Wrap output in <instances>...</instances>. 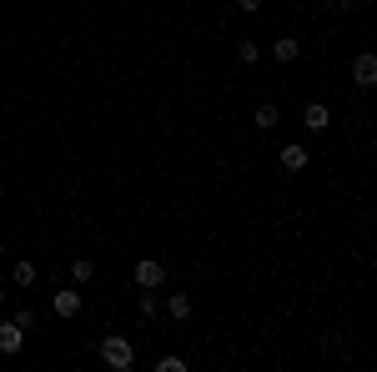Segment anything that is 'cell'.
Instances as JSON below:
<instances>
[{"label":"cell","mask_w":377,"mask_h":372,"mask_svg":"<svg viewBox=\"0 0 377 372\" xmlns=\"http://www.w3.org/2000/svg\"><path fill=\"white\" fill-rule=\"evenodd\" d=\"M50 312H56V317H81V292L76 287H61L56 297H50Z\"/></svg>","instance_id":"3957f363"},{"label":"cell","mask_w":377,"mask_h":372,"mask_svg":"<svg viewBox=\"0 0 377 372\" xmlns=\"http://www.w3.org/2000/svg\"><path fill=\"white\" fill-rule=\"evenodd\" d=\"M297 56H302V40H297V35H277V40H272V61H277V66H292Z\"/></svg>","instance_id":"277c9868"},{"label":"cell","mask_w":377,"mask_h":372,"mask_svg":"<svg viewBox=\"0 0 377 372\" xmlns=\"http://www.w3.org/2000/svg\"><path fill=\"white\" fill-rule=\"evenodd\" d=\"M237 61H242V66H257V61H261V45H257V40H242V45H237Z\"/></svg>","instance_id":"4fadbf2b"},{"label":"cell","mask_w":377,"mask_h":372,"mask_svg":"<svg viewBox=\"0 0 377 372\" xmlns=\"http://www.w3.org/2000/svg\"><path fill=\"white\" fill-rule=\"evenodd\" d=\"M327 6H332V11H347V6H352V0H327Z\"/></svg>","instance_id":"d6986e66"},{"label":"cell","mask_w":377,"mask_h":372,"mask_svg":"<svg viewBox=\"0 0 377 372\" xmlns=\"http://www.w3.org/2000/svg\"><path fill=\"white\" fill-rule=\"evenodd\" d=\"M101 362H106V367H116V372H126V367L136 362L131 337H106V342H101Z\"/></svg>","instance_id":"6da1fadb"},{"label":"cell","mask_w":377,"mask_h":372,"mask_svg":"<svg viewBox=\"0 0 377 372\" xmlns=\"http://www.w3.org/2000/svg\"><path fill=\"white\" fill-rule=\"evenodd\" d=\"M181 367H186V357H161L156 362V372H181Z\"/></svg>","instance_id":"e0dca14e"},{"label":"cell","mask_w":377,"mask_h":372,"mask_svg":"<svg viewBox=\"0 0 377 372\" xmlns=\"http://www.w3.org/2000/svg\"><path fill=\"white\" fill-rule=\"evenodd\" d=\"M0 257H6V247H0Z\"/></svg>","instance_id":"ffe728a7"},{"label":"cell","mask_w":377,"mask_h":372,"mask_svg":"<svg viewBox=\"0 0 377 372\" xmlns=\"http://www.w3.org/2000/svg\"><path fill=\"white\" fill-rule=\"evenodd\" d=\"M71 277H76V282H91V277H96V261H91V257H76V261H71Z\"/></svg>","instance_id":"5bb4252c"},{"label":"cell","mask_w":377,"mask_h":372,"mask_svg":"<svg viewBox=\"0 0 377 372\" xmlns=\"http://www.w3.org/2000/svg\"><path fill=\"white\" fill-rule=\"evenodd\" d=\"M302 121H307V131H327V121H332V111L322 101H307L302 106Z\"/></svg>","instance_id":"8992f818"},{"label":"cell","mask_w":377,"mask_h":372,"mask_svg":"<svg viewBox=\"0 0 377 372\" xmlns=\"http://www.w3.org/2000/svg\"><path fill=\"white\" fill-rule=\"evenodd\" d=\"M252 121H257V131H277V121H282V111H277V106H272V101H261V106H257V111H252Z\"/></svg>","instance_id":"ba28073f"},{"label":"cell","mask_w":377,"mask_h":372,"mask_svg":"<svg viewBox=\"0 0 377 372\" xmlns=\"http://www.w3.org/2000/svg\"><path fill=\"white\" fill-rule=\"evenodd\" d=\"M352 76H357V86L367 91V86L377 81V61H372V56H357V61H352Z\"/></svg>","instance_id":"30bf717a"},{"label":"cell","mask_w":377,"mask_h":372,"mask_svg":"<svg viewBox=\"0 0 377 372\" xmlns=\"http://www.w3.org/2000/svg\"><path fill=\"white\" fill-rule=\"evenodd\" d=\"M131 282H136L141 292H156L161 282H167V267H161V261H156V257H141V261H136V267H131Z\"/></svg>","instance_id":"7a4b0ae2"},{"label":"cell","mask_w":377,"mask_h":372,"mask_svg":"<svg viewBox=\"0 0 377 372\" xmlns=\"http://www.w3.org/2000/svg\"><path fill=\"white\" fill-rule=\"evenodd\" d=\"M11 322H16L21 332H30V327H35V307H16V312H11Z\"/></svg>","instance_id":"9a60e30c"},{"label":"cell","mask_w":377,"mask_h":372,"mask_svg":"<svg viewBox=\"0 0 377 372\" xmlns=\"http://www.w3.org/2000/svg\"><path fill=\"white\" fill-rule=\"evenodd\" d=\"M35 282H40V267H35V261H30V257H26V261H16V287H21V292H30Z\"/></svg>","instance_id":"9c48e42d"},{"label":"cell","mask_w":377,"mask_h":372,"mask_svg":"<svg viewBox=\"0 0 377 372\" xmlns=\"http://www.w3.org/2000/svg\"><path fill=\"white\" fill-rule=\"evenodd\" d=\"M282 171H307V146L302 141H292V146H282Z\"/></svg>","instance_id":"52a82bcc"},{"label":"cell","mask_w":377,"mask_h":372,"mask_svg":"<svg viewBox=\"0 0 377 372\" xmlns=\"http://www.w3.org/2000/svg\"><path fill=\"white\" fill-rule=\"evenodd\" d=\"M261 6H266V0H237V11H242V16H257Z\"/></svg>","instance_id":"ac0fdd59"},{"label":"cell","mask_w":377,"mask_h":372,"mask_svg":"<svg viewBox=\"0 0 377 372\" xmlns=\"http://www.w3.org/2000/svg\"><path fill=\"white\" fill-rule=\"evenodd\" d=\"M136 312H141L146 322H151V317L161 312V297H156V292H141V297H136Z\"/></svg>","instance_id":"7c38bea8"},{"label":"cell","mask_w":377,"mask_h":372,"mask_svg":"<svg viewBox=\"0 0 377 372\" xmlns=\"http://www.w3.org/2000/svg\"><path fill=\"white\" fill-rule=\"evenodd\" d=\"M21 347H26V332H21V327L11 322V317H6V322H0V352H6V357H16Z\"/></svg>","instance_id":"5b68a950"},{"label":"cell","mask_w":377,"mask_h":372,"mask_svg":"<svg viewBox=\"0 0 377 372\" xmlns=\"http://www.w3.org/2000/svg\"><path fill=\"white\" fill-rule=\"evenodd\" d=\"M327 357H332V362H342V357H347V347L337 342V332H327Z\"/></svg>","instance_id":"2e32d148"},{"label":"cell","mask_w":377,"mask_h":372,"mask_svg":"<svg viewBox=\"0 0 377 372\" xmlns=\"http://www.w3.org/2000/svg\"><path fill=\"white\" fill-rule=\"evenodd\" d=\"M161 307H167V317H171V322H186V317H191V297H186V292H181V297H167Z\"/></svg>","instance_id":"8fae6325"}]
</instances>
